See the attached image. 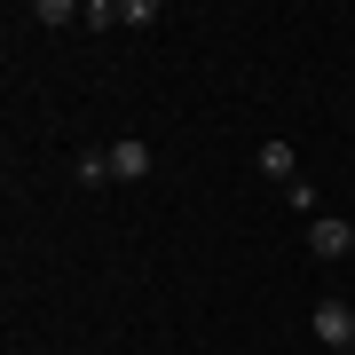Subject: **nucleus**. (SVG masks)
<instances>
[{
  "label": "nucleus",
  "instance_id": "1",
  "mask_svg": "<svg viewBox=\"0 0 355 355\" xmlns=\"http://www.w3.org/2000/svg\"><path fill=\"white\" fill-rule=\"evenodd\" d=\"M308 324H316V340H324L331 355L355 347V308H347V300H316V316H308Z\"/></svg>",
  "mask_w": 355,
  "mask_h": 355
},
{
  "label": "nucleus",
  "instance_id": "2",
  "mask_svg": "<svg viewBox=\"0 0 355 355\" xmlns=\"http://www.w3.org/2000/svg\"><path fill=\"white\" fill-rule=\"evenodd\" d=\"M308 253H316V261H340V253H355V221H331V214H316V221H308Z\"/></svg>",
  "mask_w": 355,
  "mask_h": 355
},
{
  "label": "nucleus",
  "instance_id": "3",
  "mask_svg": "<svg viewBox=\"0 0 355 355\" xmlns=\"http://www.w3.org/2000/svg\"><path fill=\"white\" fill-rule=\"evenodd\" d=\"M253 166H261L268 182H284V190L300 182V150H292V142H261V150H253Z\"/></svg>",
  "mask_w": 355,
  "mask_h": 355
},
{
  "label": "nucleus",
  "instance_id": "4",
  "mask_svg": "<svg viewBox=\"0 0 355 355\" xmlns=\"http://www.w3.org/2000/svg\"><path fill=\"white\" fill-rule=\"evenodd\" d=\"M142 174H150V150H142V135L111 142V182H142Z\"/></svg>",
  "mask_w": 355,
  "mask_h": 355
},
{
  "label": "nucleus",
  "instance_id": "5",
  "mask_svg": "<svg viewBox=\"0 0 355 355\" xmlns=\"http://www.w3.org/2000/svg\"><path fill=\"white\" fill-rule=\"evenodd\" d=\"M111 182V150H79V190H103Z\"/></svg>",
  "mask_w": 355,
  "mask_h": 355
},
{
  "label": "nucleus",
  "instance_id": "6",
  "mask_svg": "<svg viewBox=\"0 0 355 355\" xmlns=\"http://www.w3.org/2000/svg\"><path fill=\"white\" fill-rule=\"evenodd\" d=\"M79 24H95V32H103V24H127V8H119V0H95V8L79 16Z\"/></svg>",
  "mask_w": 355,
  "mask_h": 355
},
{
  "label": "nucleus",
  "instance_id": "7",
  "mask_svg": "<svg viewBox=\"0 0 355 355\" xmlns=\"http://www.w3.org/2000/svg\"><path fill=\"white\" fill-rule=\"evenodd\" d=\"M347 355H355V347H347Z\"/></svg>",
  "mask_w": 355,
  "mask_h": 355
}]
</instances>
